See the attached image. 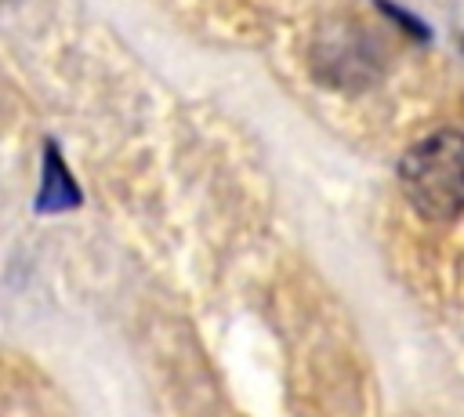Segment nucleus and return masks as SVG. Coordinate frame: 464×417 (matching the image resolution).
<instances>
[{
    "label": "nucleus",
    "mask_w": 464,
    "mask_h": 417,
    "mask_svg": "<svg viewBox=\"0 0 464 417\" xmlns=\"http://www.w3.org/2000/svg\"><path fill=\"white\" fill-rule=\"evenodd\" d=\"M399 181L424 221H453L464 210V134L435 131L406 149Z\"/></svg>",
    "instance_id": "nucleus-1"
}]
</instances>
